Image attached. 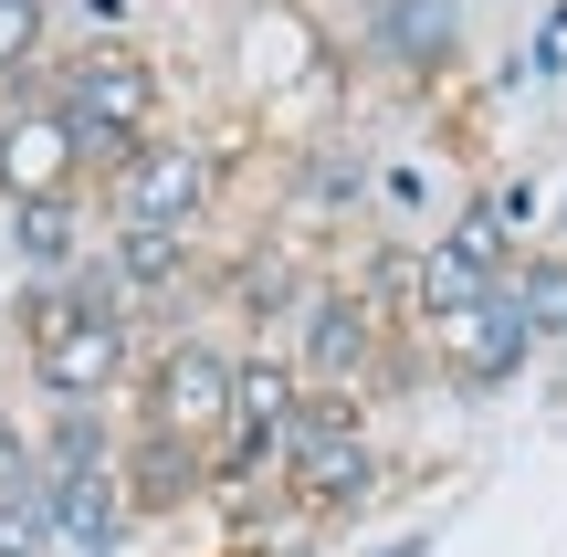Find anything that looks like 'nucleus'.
<instances>
[{"label": "nucleus", "mask_w": 567, "mask_h": 557, "mask_svg": "<svg viewBox=\"0 0 567 557\" xmlns=\"http://www.w3.org/2000/svg\"><path fill=\"white\" fill-rule=\"evenodd\" d=\"M231 557H284V547H231Z\"/></svg>", "instance_id": "obj_22"}, {"label": "nucleus", "mask_w": 567, "mask_h": 557, "mask_svg": "<svg viewBox=\"0 0 567 557\" xmlns=\"http://www.w3.org/2000/svg\"><path fill=\"white\" fill-rule=\"evenodd\" d=\"M295 189H305V200H326V210H347V200H368V158H305Z\"/></svg>", "instance_id": "obj_19"}, {"label": "nucleus", "mask_w": 567, "mask_h": 557, "mask_svg": "<svg viewBox=\"0 0 567 557\" xmlns=\"http://www.w3.org/2000/svg\"><path fill=\"white\" fill-rule=\"evenodd\" d=\"M0 84H11V74H0Z\"/></svg>", "instance_id": "obj_23"}, {"label": "nucleus", "mask_w": 567, "mask_h": 557, "mask_svg": "<svg viewBox=\"0 0 567 557\" xmlns=\"http://www.w3.org/2000/svg\"><path fill=\"white\" fill-rule=\"evenodd\" d=\"M421 337H431V369H442L463 400L515 390L526 358H536V327L515 316V295H494V306H473V316H442V327H421Z\"/></svg>", "instance_id": "obj_7"}, {"label": "nucleus", "mask_w": 567, "mask_h": 557, "mask_svg": "<svg viewBox=\"0 0 567 557\" xmlns=\"http://www.w3.org/2000/svg\"><path fill=\"white\" fill-rule=\"evenodd\" d=\"M389 358H400V327H389L368 295H316V306L295 316V369H305V390L368 400L389 379Z\"/></svg>", "instance_id": "obj_3"}, {"label": "nucleus", "mask_w": 567, "mask_h": 557, "mask_svg": "<svg viewBox=\"0 0 567 557\" xmlns=\"http://www.w3.org/2000/svg\"><path fill=\"white\" fill-rule=\"evenodd\" d=\"M42 400H116L137 379V316H74L53 348H32Z\"/></svg>", "instance_id": "obj_8"}, {"label": "nucleus", "mask_w": 567, "mask_h": 557, "mask_svg": "<svg viewBox=\"0 0 567 557\" xmlns=\"http://www.w3.org/2000/svg\"><path fill=\"white\" fill-rule=\"evenodd\" d=\"M42 95H53V116L74 126V158L116 179V168L137 158L147 137H158L168 84H158V63H147L137 42H95V53H74L53 84H42Z\"/></svg>", "instance_id": "obj_1"}, {"label": "nucleus", "mask_w": 567, "mask_h": 557, "mask_svg": "<svg viewBox=\"0 0 567 557\" xmlns=\"http://www.w3.org/2000/svg\"><path fill=\"white\" fill-rule=\"evenodd\" d=\"M116 495L137 526H168L189 505H210V442H179V432H126L116 453Z\"/></svg>", "instance_id": "obj_9"}, {"label": "nucleus", "mask_w": 567, "mask_h": 557, "mask_svg": "<svg viewBox=\"0 0 567 557\" xmlns=\"http://www.w3.org/2000/svg\"><path fill=\"white\" fill-rule=\"evenodd\" d=\"M116 221H147V231H189L210 200H221V147L200 137H147L137 158L116 168Z\"/></svg>", "instance_id": "obj_4"}, {"label": "nucleus", "mask_w": 567, "mask_h": 557, "mask_svg": "<svg viewBox=\"0 0 567 557\" xmlns=\"http://www.w3.org/2000/svg\"><path fill=\"white\" fill-rule=\"evenodd\" d=\"M231 63H243L264 95H337V53H326L305 0H252L243 32H231Z\"/></svg>", "instance_id": "obj_5"}, {"label": "nucleus", "mask_w": 567, "mask_h": 557, "mask_svg": "<svg viewBox=\"0 0 567 557\" xmlns=\"http://www.w3.org/2000/svg\"><path fill=\"white\" fill-rule=\"evenodd\" d=\"M42 505H53L63 557H116L126 537H137V516H126L116 474H42Z\"/></svg>", "instance_id": "obj_11"}, {"label": "nucleus", "mask_w": 567, "mask_h": 557, "mask_svg": "<svg viewBox=\"0 0 567 557\" xmlns=\"http://www.w3.org/2000/svg\"><path fill=\"white\" fill-rule=\"evenodd\" d=\"M42 32H53V0H0V74H32V53H42Z\"/></svg>", "instance_id": "obj_18"}, {"label": "nucleus", "mask_w": 567, "mask_h": 557, "mask_svg": "<svg viewBox=\"0 0 567 557\" xmlns=\"http://www.w3.org/2000/svg\"><path fill=\"white\" fill-rule=\"evenodd\" d=\"M557 243H567V179H557Z\"/></svg>", "instance_id": "obj_21"}, {"label": "nucleus", "mask_w": 567, "mask_h": 557, "mask_svg": "<svg viewBox=\"0 0 567 557\" xmlns=\"http://www.w3.org/2000/svg\"><path fill=\"white\" fill-rule=\"evenodd\" d=\"M368 53L389 63V74H442L452 53H463V0H368Z\"/></svg>", "instance_id": "obj_10"}, {"label": "nucleus", "mask_w": 567, "mask_h": 557, "mask_svg": "<svg viewBox=\"0 0 567 557\" xmlns=\"http://www.w3.org/2000/svg\"><path fill=\"white\" fill-rule=\"evenodd\" d=\"M505 295H515V316L536 327V348H557V337H567V243H526L515 274H505Z\"/></svg>", "instance_id": "obj_14"}, {"label": "nucleus", "mask_w": 567, "mask_h": 557, "mask_svg": "<svg viewBox=\"0 0 567 557\" xmlns=\"http://www.w3.org/2000/svg\"><path fill=\"white\" fill-rule=\"evenodd\" d=\"M0 557H63V537H53V505H42V484L0 495Z\"/></svg>", "instance_id": "obj_17"}, {"label": "nucleus", "mask_w": 567, "mask_h": 557, "mask_svg": "<svg viewBox=\"0 0 567 557\" xmlns=\"http://www.w3.org/2000/svg\"><path fill=\"white\" fill-rule=\"evenodd\" d=\"M368 557H431V526H410V537H389V547H368Z\"/></svg>", "instance_id": "obj_20"}, {"label": "nucleus", "mask_w": 567, "mask_h": 557, "mask_svg": "<svg viewBox=\"0 0 567 557\" xmlns=\"http://www.w3.org/2000/svg\"><path fill=\"white\" fill-rule=\"evenodd\" d=\"M11 95V126H0V200H74V179H84V158H74V126L53 116V95H42L32 74L21 84H0Z\"/></svg>", "instance_id": "obj_6"}, {"label": "nucleus", "mask_w": 567, "mask_h": 557, "mask_svg": "<svg viewBox=\"0 0 567 557\" xmlns=\"http://www.w3.org/2000/svg\"><path fill=\"white\" fill-rule=\"evenodd\" d=\"M295 411H305V369L284 348H243V369H231V432H295Z\"/></svg>", "instance_id": "obj_12"}, {"label": "nucleus", "mask_w": 567, "mask_h": 557, "mask_svg": "<svg viewBox=\"0 0 567 557\" xmlns=\"http://www.w3.org/2000/svg\"><path fill=\"white\" fill-rule=\"evenodd\" d=\"M11 252H21V274H74V264H84L74 200H21V210H11Z\"/></svg>", "instance_id": "obj_15"}, {"label": "nucleus", "mask_w": 567, "mask_h": 557, "mask_svg": "<svg viewBox=\"0 0 567 557\" xmlns=\"http://www.w3.org/2000/svg\"><path fill=\"white\" fill-rule=\"evenodd\" d=\"M231 369H243V348H221V337L179 327V337H168V348L137 369V432L221 442V432H231Z\"/></svg>", "instance_id": "obj_2"}, {"label": "nucleus", "mask_w": 567, "mask_h": 557, "mask_svg": "<svg viewBox=\"0 0 567 557\" xmlns=\"http://www.w3.org/2000/svg\"><path fill=\"white\" fill-rule=\"evenodd\" d=\"M305 306H316V295H305V274L284 264V252H252V264L231 274V316H243V327H274V316L295 327Z\"/></svg>", "instance_id": "obj_16"}, {"label": "nucleus", "mask_w": 567, "mask_h": 557, "mask_svg": "<svg viewBox=\"0 0 567 557\" xmlns=\"http://www.w3.org/2000/svg\"><path fill=\"white\" fill-rule=\"evenodd\" d=\"M105 252H116V285L137 295V306H158V295H179L189 274H200V252H189V231H147V221L105 231Z\"/></svg>", "instance_id": "obj_13"}]
</instances>
